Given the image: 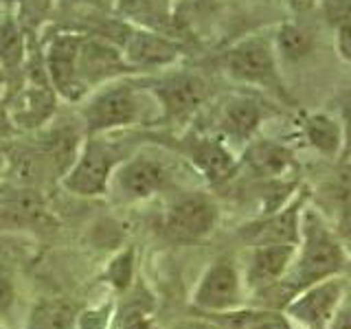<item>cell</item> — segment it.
<instances>
[{
	"mask_svg": "<svg viewBox=\"0 0 351 329\" xmlns=\"http://www.w3.org/2000/svg\"><path fill=\"white\" fill-rule=\"evenodd\" d=\"M299 248H296V257L294 263L277 288H272L266 294L272 292H281L283 303L288 305L294 294H299L305 290L307 285L340 277L347 270V252L340 246V241L336 235L327 228L323 222V217L307 211L301 215V241Z\"/></svg>",
	"mask_w": 351,
	"mask_h": 329,
	"instance_id": "1",
	"label": "cell"
},
{
	"mask_svg": "<svg viewBox=\"0 0 351 329\" xmlns=\"http://www.w3.org/2000/svg\"><path fill=\"white\" fill-rule=\"evenodd\" d=\"M224 73L239 84L268 88V90L285 97V88L277 69V51L274 42L255 36L237 42L222 55Z\"/></svg>",
	"mask_w": 351,
	"mask_h": 329,
	"instance_id": "2",
	"label": "cell"
},
{
	"mask_svg": "<svg viewBox=\"0 0 351 329\" xmlns=\"http://www.w3.org/2000/svg\"><path fill=\"white\" fill-rule=\"evenodd\" d=\"M143 114L141 95L130 84H114L99 90L84 108V119L93 132L134 125Z\"/></svg>",
	"mask_w": 351,
	"mask_h": 329,
	"instance_id": "3",
	"label": "cell"
},
{
	"mask_svg": "<svg viewBox=\"0 0 351 329\" xmlns=\"http://www.w3.org/2000/svg\"><path fill=\"white\" fill-rule=\"evenodd\" d=\"M343 294L345 281L340 277L312 283L292 296L285 305V314L305 329H325L343 305Z\"/></svg>",
	"mask_w": 351,
	"mask_h": 329,
	"instance_id": "4",
	"label": "cell"
},
{
	"mask_svg": "<svg viewBox=\"0 0 351 329\" xmlns=\"http://www.w3.org/2000/svg\"><path fill=\"white\" fill-rule=\"evenodd\" d=\"M217 224V206L204 193H186L173 200L165 215V233L173 241L191 244L206 237Z\"/></svg>",
	"mask_w": 351,
	"mask_h": 329,
	"instance_id": "5",
	"label": "cell"
},
{
	"mask_svg": "<svg viewBox=\"0 0 351 329\" xmlns=\"http://www.w3.org/2000/svg\"><path fill=\"white\" fill-rule=\"evenodd\" d=\"M244 299V283L233 261L217 259L206 268L193 292V305L206 314L233 312Z\"/></svg>",
	"mask_w": 351,
	"mask_h": 329,
	"instance_id": "6",
	"label": "cell"
},
{
	"mask_svg": "<svg viewBox=\"0 0 351 329\" xmlns=\"http://www.w3.org/2000/svg\"><path fill=\"white\" fill-rule=\"evenodd\" d=\"M112 167H114V160L110 149L101 141L90 138L82 147L80 156H77L69 173L62 178V184L71 193H77V195H86V197L101 195L110 186Z\"/></svg>",
	"mask_w": 351,
	"mask_h": 329,
	"instance_id": "7",
	"label": "cell"
},
{
	"mask_svg": "<svg viewBox=\"0 0 351 329\" xmlns=\"http://www.w3.org/2000/svg\"><path fill=\"white\" fill-rule=\"evenodd\" d=\"M171 180V171L162 160L136 154L125 160L117 171H112L110 184L125 197V200H147L154 193L162 191Z\"/></svg>",
	"mask_w": 351,
	"mask_h": 329,
	"instance_id": "8",
	"label": "cell"
},
{
	"mask_svg": "<svg viewBox=\"0 0 351 329\" xmlns=\"http://www.w3.org/2000/svg\"><path fill=\"white\" fill-rule=\"evenodd\" d=\"M82 40L84 38L73 33H62L49 44L47 58H44V69L53 90L66 101H80L88 90L77 73V55H80Z\"/></svg>",
	"mask_w": 351,
	"mask_h": 329,
	"instance_id": "9",
	"label": "cell"
},
{
	"mask_svg": "<svg viewBox=\"0 0 351 329\" xmlns=\"http://www.w3.org/2000/svg\"><path fill=\"white\" fill-rule=\"evenodd\" d=\"M296 248V244H257L246 268V288L255 294H266L277 288L288 277Z\"/></svg>",
	"mask_w": 351,
	"mask_h": 329,
	"instance_id": "10",
	"label": "cell"
},
{
	"mask_svg": "<svg viewBox=\"0 0 351 329\" xmlns=\"http://www.w3.org/2000/svg\"><path fill=\"white\" fill-rule=\"evenodd\" d=\"M154 95L165 119L184 121L206 101V82L193 73H178L162 80Z\"/></svg>",
	"mask_w": 351,
	"mask_h": 329,
	"instance_id": "11",
	"label": "cell"
},
{
	"mask_svg": "<svg viewBox=\"0 0 351 329\" xmlns=\"http://www.w3.org/2000/svg\"><path fill=\"white\" fill-rule=\"evenodd\" d=\"M123 58L130 69H160L180 58L178 42L158 31L134 29L125 36Z\"/></svg>",
	"mask_w": 351,
	"mask_h": 329,
	"instance_id": "12",
	"label": "cell"
},
{
	"mask_svg": "<svg viewBox=\"0 0 351 329\" xmlns=\"http://www.w3.org/2000/svg\"><path fill=\"white\" fill-rule=\"evenodd\" d=\"M125 71H130V66L123 58V51H119L114 44L99 38L82 40L80 55H77V73L86 88Z\"/></svg>",
	"mask_w": 351,
	"mask_h": 329,
	"instance_id": "13",
	"label": "cell"
},
{
	"mask_svg": "<svg viewBox=\"0 0 351 329\" xmlns=\"http://www.w3.org/2000/svg\"><path fill=\"white\" fill-rule=\"evenodd\" d=\"M263 119H266V110L255 97L233 95L219 110V130L228 138L248 143L255 138Z\"/></svg>",
	"mask_w": 351,
	"mask_h": 329,
	"instance_id": "14",
	"label": "cell"
},
{
	"mask_svg": "<svg viewBox=\"0 0 351 329\" xmlns=\"http://www.w3.org/2000/svg\"><path fill=\"white\" fill-rule=\"evenodd\" d=\"M244 164L255 178L274 180L294 167V151L279 141L252 138L244 149Z\"/></svg>",
	"mask_w": 351,
	"mask_h": 329,
	"instance_id": "15",
	"label": "cell"
},
{
	"mask_svg": "<svg viewBox=\"0 0 351 329\" xmlns=\"http://www.w3.org/2000/svg\"><path fill=\"white\" fill-rule=\"evenodd\" d=\"M186 156L213 184L228 180L237 167L233 154L217 138H191L186 143Z\"/></svg>",
	"mask_w": 351,
	"mask_h": 329,
	"instance_id": "16",
	"label": "cell"
},
{
	"mask_svg": "<svg viewBox=\"0 0 351 329\" xmlns=\"http://www.w3.org/2000/svg\"><path fill=\"white\" fill-rule=\"evenodd\" d=\"M121 11L136 20L141 29L158 31L162 36H173L178 29V22L171 16L169 0H123L121 3Z\"/></svg>",
	"mask_w": 351,
	"mask_h": 329,
	"instance_id": "17",
	"label": "cell"
},
{
	"mask_svg": "<svg viewBox=\"0 0 351 329\" xmlns=\"http://www.w3.org/2000/svg\"><path fill=\"white\" fill-rule=\"evenodd\" d=\"M301 202L283 208L266 222L257 224V244H299L301 241Z\"/></svg>",
	"mask_w": 351,
	"mask_h": 329,
	"instance_id": "18",
	"label": "cell"
},
{
	"mask_svg": "<svg viewBox=\"0 0 351 329\" xmlns=\"http://www.w3.org/2000/svg\"><path fill=\"white\" fill-rule=\"evenodd\" d=\"M301 127L303 136L316 151H321L323 156L329 158L340 156V149H343V123L338 119H334L332 114L316 112L307 117Z\"/></svg>",
	"mask_w": 351,
	"mask_h": 329,
	"instance_id": "19",
	"label": "cell"
},
{
	"mask_svg": "<svg viewBox=\"0 0 351 329\" xmlns=\"http://www.w3.org/2000/svg\"><path fill=\"white\" fill-rule=\"evenodd\" d=\"M274 51L279 58L288 62H301L314 49V36L312 31L296 25V22H283L274 33Z\"/></svg>",
	"mask_w": 351,
	"mask_h": 329,
	"instance_id": "20",
	"label": "cell"
},
{
	"mask_svg": "<svg viewBox=\"0 0 351 329\" xmlns=\"http://www.w3.org/2000/svg\"><path fill=\"white\" fill-rule=\"evenodd\" d=\"M75 305L64 299L42 301L29 318V329H77Z\"/></svg>",
	"mask_w": 351,
	"mask_h": 329,
	"instance_id": "21",
	"label": "cell"
},
{
	"mask_svg": "<svg viewBox=\"0 0 351 329\" xmlns=\"http://www.w3.org/2000/svg\"><path fill=\"white\" fill-rule=\"evenodd\" d=\"M224 329H292L290 316L279 310H233L224 312Z\"/></svg>",
	"mask_w": 351,
	"mask_h": 329,
	"instance_id": "22",
	"label": "cell"
},
{
	"mask_svg": "<svg viewBox=\"0 0 351 329\" xmlns=\"http://www.w3.org/2000/svg\"><path fill=\"white\" fill-rule=\"evenodd\" d=\"M25 33H22L16 18L7 16L0 22V64L5 66L7 75L18 73L25 64Z\"/></svg>",
	"mask_w": 351,
	"mask_h": 329,
	"instance_id": "23",
	"label": "cell"
},
{
	"mask_svg": "<svg viewBox=\"0 0 351 329\" xmlns=\"http://www.w3.org/2000/svg\"><path fill=\"white\" fill-rule=\"evenodd\" d=\"M132 266H134V255H132V250L121 252V255L112 263H110L108 277H110V281L114 283V288H119V290L128 288L130 279H132Z\"/></svg>",
	"mask_w": 351,
	"mask_h": 329,
	"instance_id": "24",
	"label": "cell"
},
{
	"mask_svg": "<svg viewBox=\"0 0 351 329\" xmlns=\"http://www.w3.org/2000/svg\"><path fill=\"white\" fill-rule=\"evenodd\" d=\"M16 283H14V277H11L9 268L5 266L3 261H0V318H7L11 316L16 307Z\"/></svg>",
	"mask_w": 351,
	"mask_h": 329,
	"instance_id": "25",
	"label": "cell"
},
{
	"mask_svg": "<svg viewBox=\"0 0 351 329\" xmlns=\"http://www.w3.org/2000/svg\"><path fill=\"white\" fill-rule=\"evenodd\" d=\"M336 51L340 58L351 64V16L340 20L336 27Z\"/></svg>",
	"mask_w": 351,
	"mask_h": 329,
	"instance_id": "26",
	"label": "cell"
},
{
	"mask_svg": "<svg viewBox=\"0 0 351 329\" xmlns=\"http://www.w3.org/2000/svg\"><path fill=\"white\" fill-rule=\"evenodd\" d=\"M108 318H110V307L108 305L99 307V310L82 314L80 321H77V329H106Z\"/></svg>",
	"mask_w": 351,
	"mask_h": 329,
	"instance_id": "27",
	"label": "cell"
},
{
	"mask_svg": "<svg viewBox=\"0 0 351 329\" xmlns=\"http://www.w3.org/2000/svg\"><path fill=\"white\" fill-rule=\"evenodd\" d=\"M340 158L351 160V97L343 108V149H340Z\"/></svg>",
	"mask_w": 351,
	"mask_h": 329,
	"instance_id": "28",
	"label": "cell"
},
{
	"mask_svg": "<svg viewBox=\"0 0 351 329\" xmlns=\"http://www.w3.org/2000/svg\"><path fill=\"white\" fill-rule=\"evenodd\" d=\"M329 329H351V305H340V310L329 323Z\"/></svg>",
	"mask_w": 351,
	"mask_h": 329,
	"instance_id": "29",
	"label": "cell"
},
{
	"mask_svg": "<svg viewBox=\"0 0 351 329\" xmlns=\"http://www.w3.org/2000/svg\"><path fill=\"white\" fill-rule=\"evenodd\" d=\"M171 329H224L215 321H204V318H193V321H180L176 323Z\"/></svg>",
	"mask_w": 351,
	"mask_h": 329,
	"instance_id": "30",
	"label": "cell"
},
{
	"mask_svg": "<svg viewBox=\"0 0 351 329\" xmlns=\"http://www.w3.org/2000/svg\"><path fill=\"white\" fill-rule=\"evenodd\" d=\"M318 5V0H288V7L292 14L296 16H303V14H310V11H314Z\"/></svg>",
	"mask_w": 351,
	"mask_h": 329,
	"instance_id": "31",
	"label": "cell"
},
{
	"mask_svg": "<svg viewBox=\"0 0 351 329\" xmlns=\"http://www.w3.org/2000/svg\"><path fill=\"white\" fill-rule=\"evenodd\" d=\"M121 329H152V321L147 316H143V314H134L132 318H128L123 325H121Z\"/></svg>",
	"mask_w": 351,
	"mask_h": 329,
	"instance_id": "32",
	"label": "cell"
},
{
	"mask_svg": "<svg viewBox=\"0 0 351 329\" xmlns=\"http://www.w3.org/2000/svg\"><path fill=\"white\" fill-rule=\"evenodd\" d=\"M5 84H7V71H5V66L0 64V90L5 88Z\"/></svg>",
	"mask_w": 351,
	"mask_h": 329,
	"instance_id": "33",
	"label": "cell"
},
{
	"mask_svg": "<svg viewBox=\"0 0 351 329\" xmlns=\"http://www.w3.org/2000/svg\"><path fill=\"white\" fill-rule=\"evenodd\" d=\"M3 164H5V149L0 145V169H3Z\"/></svg>",
	"mask_w": 351,
	"mask_h": 329,
	"instance_id": "34",
	"label": "cell"
},
{
	"mask_svg": "<svg viewBox=\"0 0 351 329\" xmlns=\"http://www.w3.org/2000/svg\"><path fill=\"white\" fill-rule=\"evenodd\" d=\"M0 329H3V327H0Z\"/></svg>",
	"mask_w": 351,
	"mask_h": 329,
	"instance_id": "35",
	"label": "cell"
}]
</instances>
